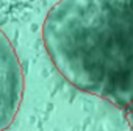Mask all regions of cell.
I'll return each mask as SVG.
<instances>
[{"label": "cell", "instance_id": "obj_3", "mask_svg": "<svg viewBox=\"0 0 133 131\" xmlns=\"http://www.w3.org/2000/svg\"><path fill=\"white\" fill-rule=\"evenodd\" d=\"M125 112H127V120H128V125H130V128H131V131H133V103L125 109Z\"/></svg>", "mask_w": 133, "mask_h": 131}, {"label": "cell", "instance_id": "obj_1", "mask_svg": "<svg viewBox=\"0 0 133 131\" xmlns=\"http://www.w3.org/2000/svg\"><path fill=\"white\" fill-rule=\"evenodd\" d=\"M42 41L74 88L121 109L133 103V0H59Z\"/></svg>", "mask_w": 133, "mask_h": 131}, {"label": "cell", "instance_id": "obj_2", "mask_svg": "<svg viewBox=\"0 0 133 131\" xmlns=\"http://www.w3.org/2000/svg\"><path fill=\"white\" fill-rule=\"evenodd\" d=\"M24 72L19 56L0 30V131L14 122L24 97Z\"/></svg>", "mask_w": 133, "mask_h": 131}]
</instances>
